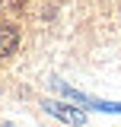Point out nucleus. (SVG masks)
Instances as JSON below:
<instances>
[{"label":"nucleus","mask_w":121,"mask_h":127,"mask_svg":"<svg viewBox=\"0 0 121 127\" xmlns=\"http://www.w3.org/2000/svg\"><path fill=\"white\" fill-rule=\"evenodd\" d=\"M3 127H13V124H3Z\"/></svg>","instance_id":"7ed1b4c3"},{"label":"nucleus","mask_w":121,"mask_h":127,"mask_svg":"<svg viewBox=\"0 0 121 127\" xmlns=\"http://www.w3.org/2000/svg\"><path fill=\"white\" fill-rule=\"evenodd\" d=\"M19 45V32L13 26H0V57H10Z\"/></svg>","instance_id":"f03ea898"},{"label":"nucleus","mask_w":121,"mask_h":127,"mask_svg":"<svg viewBox=\"0 0 121 127\" xmlns=\"http://www.w3.org/2000/svg\"><path fill=\"white\" fill-rule=\"evenodd\" d=\"M45 108L51 111L54 118L67 121V124H76V127H80L83 121H86V114H83L80 108H73V105H64V102H45Z\"/></svg>","instance_id":"f257e3e1"}]
</instances>
